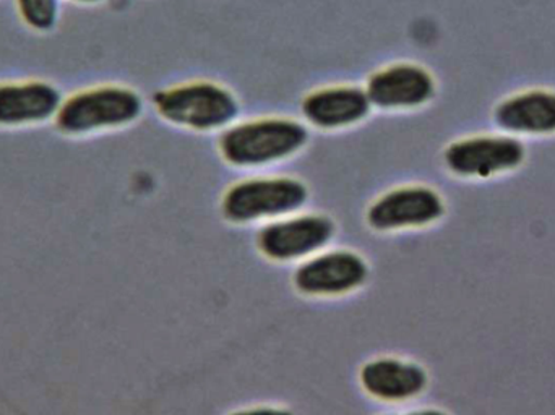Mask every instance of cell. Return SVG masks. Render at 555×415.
Listing matches in <instances>:
<instances>
[{
  "label": "cell",
  "mask_w": 555,
  "mask_h": 415,
  "mask_svg": "<svg viewBox=\"0 0 555 415\" xmlns=\"http://www.w3.org/2000/svg\"><path fill=\"white\" fill-rule=\"evenodd\" d=\"M143 100L127 85L101 83L81 88L62 100L54 124L68 139H85L126 129L142 117Z\"/></svg>",
  "instance_id": "6da1fadb"
},
{
  "label": "cell",
  "mask_w": 555,
  "mask_h": 415,
  "mask_svg": "<svg viewBox=\"0 0 555 415\" xmlns=\"http://www.w3.org/2000/svg\"><path fill=\"white\" fill-rule=\"evenodd\" d=\"M309 142L302 122L267 116L233 124L221 133L218 152L234 168H263L293 158Z\"/></svg>",
  "instance_id": "7a4b0ae2"
},
{
  "label": "cell",
  "mask_w": 555,
  "mask_h": 415,
  "mask_svg": "<svg viewBox=\"0 0 555 415\" xmlns=\"http://www.w3.org/2000/svg\"><path fill=\"white\" fill-rule=\"evenodd\" d=\"M165 122L192 132H215L233 126L240 114L236 94L211 80H189L163 88L153 96Z\"/></svg>",
  "instance_id": "3957f363"
},
{
  "label": "cell",
  "mask_w": 555,
  "mask_h": 415,
  "mask_svg": "<svg viewBox=\"0 0 555 415\" xmlns=\"http://www.w3.org/2000/svg\"><path fill=\"white\" fill-rule=\"evenodd\" d=\"M307 200V189L293 178H257L228 189L221 208L233 222L276 219L297 211Z\"/></svg>",
  "instance_id": "277c9868"
},
{
  "label": "cell",
  "mask_w": 555,
  "mask_h": 415,
  "mask_svg": "<svg viewBox=\"0 0 555 415\" xmlns=\"http://www.w3.org/2000/svg\"><path fill=\"white\" fill-rule=\"evenodd\" d=\"M525 146L512 135H473L455 140L443 153V161L460 178L488 179L514 171L525 161Z\"/></svg>",
  "instance_id": "5b68a950"
},
{
  "label": "cell",
  "mask_w": 555,
  "mask_h": 415,
  "mask_svg": "<svg viewBox=\"0 0 555 415\" xmlns=\"http://www.w3.org/2000/svg\"><path fill=\"white\" fill-rule=\"evenodd\" d=\"M372 107L388 113L417 109L436 96V78L413 62H395L378 68L364 87Z\"/></svg>",
  "instance_id": "8992f818"
},
{
  "label": "cell",
  "mask_w": 555,
  "mask_h": 415,
  "mask_svg": "<svg viewBox=\"0 0 555 415\" xmlns=\"http://www.w3.org/2000/svg\"><path fill=\"white\" fill-rule=\"evenodd\" d=\"M333 235L335 224L326 216H293L267 224L259 232L257 245L259 250L272 260H297L325 247Z\"/></svg>",
  "instance_id": "52a82bcc"
},
{
  "label": "cell",
  "mask_w": 555,
  "mask_h": 415,
  "mask_svg": "<svg viewBox=\"0 0 555 415\" xmlns=\"http://www.w3.org/2000/svg\"><path fill=\"white\" fill-rule=\"evenodd\" d=\"M442 197L426 185H403L378 197L367 211V222L375 231L423 228L442 218Z\"/></svg>",
  "instance_id": "ba28073f"
},
{
  "label": "cell",
  "mask_w": 555,
  "mask_h": 415,
  "mask_svg": "<svg viewBox=\"0 0 555 415\" xmlns=\"http://www.w3.org/2000/svg\"><path fill=\"white\" fill-rule=\"evenodd\" d=\"M62 100L61 90L51 81H0V129H29L54 120Z\"/></svg>",
  "instance_id": "9c48e42d"
},
{
  "label": "cell",
  "mask_w": 555,
  "mask_h": 415,
  "mask_svg": "<svg viewBox=\"0 0 555 415\" xmlns=\"http://www.w3.org/2000/svg\"><path fill=\"white\" fill-rule=\"evenodd\" d=\"M371 109L364 88L348 83L317 88L300 104L306 122L325 132L351 129L365 120Z\"/></svg>",
  "instance_id": "30bf717a"
},
{
  "label": "cell",
  "mask_w": 555,
  "mask_h": 415,
  "mask_svg": "<svg viewBox=\"0 0 555 415\" xmlns=\"http://www.w3.org/2000/svg\"><path fill=\"white\" fill-rule=\"evenodd\" d=\"M367 277V264L352 251L319 255L296 271L294 283L309 296H339L361 286Z\"/></svg>",
  "instance_id": "8fae6325"
},
{
  "label": "cell",
  "mask_w": 555,
  "mask_h": 415,
  "mask_svg": "<svg viewBox=\"0 0 555 415\" xmlns=\"http://www.w3.org/2000/svg\"><path fill=\"white\" fill-rule=\"evenodd\" d=\"M494 120L501 129L514 135H553L555 91L533 88L512 94L498 104Z\"/></svg>",
  "instance_id": "7c38bea8"
},
{
  "label": "cell",
  "mask_w": 555,
  "mask_h": 415,
  "mask_svg": "<svg viewBox=\"0 0 555 415\" xmlns=\"http://www.w3.org/2000/svg\"><path fill=\"white\" fill-rule=\"evenodd\" d=\"M361 384L377 400L398 403L423 393L427 375L413 362L377 359L362 367Z\"/></svg>",
  "instance_id": "4fadbf2b"
},
{
  "label": "cell",
  "mask_w": 555,
  "mask_h": 415,
  "mask_svg": "<svg viewBox=\"0 0 555 415\" xmlns=\"http://www.w3.org/2000/svg\"><path fill=\"white\" fill-rule=\"evenodd\" d=\"M20 18L36 33H51L61 18L59 0H15Z\"/></svg>",
  "instance_id": "5bb4252c"
},
{
  "label": "cell",
  "mask_w": 555,
  "mask_h": 415,
  "mask_svg": "<svg viewBox=\"0 0 555 415\" xmlns=\"http://www.w3.org/2000/svg\"><path fill=\"white\" fill-rule=\"evenodd\" d=\"M231 415H293L283 410H273V407H259V410L241 411Z\"/></svg>",
  "instance_id": "9a60e30c"
},
{
  "label": "cell",
  "mask_w": 555,
  "mask_h": 415,
  "mask_svg": "<svg viewBox=\"0 0 555 415\" xmlns=\"http://www.w3.org/2000/svg\"><path fill=\"white\" fill-rule=\"evenodd\" d=\"M70 2L80 3V5H96V3L104 2V0H70Z\"/></svg>",
  "instance_id": "2e32d148"
},
{
  "label": "cell",
  "mask_w": 555,
  "mask_h": 415,
  "mask_svg": "<svg viewBox=\"0 0 555 415\" xmlns=\"http://www.w3.org/2000/svg\"><path fill=\"white\" fill-rule=\"evenodd\" d=\"M406 415H447L443 413H440V411H420V413H411Z\"/></svg>",
  "instance_id": "e0dca14e"
}]
</instances>
